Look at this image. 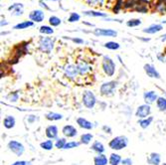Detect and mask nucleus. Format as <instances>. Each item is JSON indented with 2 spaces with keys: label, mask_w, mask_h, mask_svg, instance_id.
<instances>
[{
  "label": "nucleus",
  "mask_w": 166,
  "mask_h": 165,
  "mask_svg": "<svg viewBox=\"0 0 166 165\" xmlns=\"http://www.w3.org/2000/svg\"><path fill=\"white\" fill-rule=\"evenodd\" d=\"M105 47L108 50H118L121 45L117 42H113V41H110V42H106L105 44Z\"/></svg>",
  "instance_id": "f704fd0d"
},
{
  "label": "nucleus",
  "mask_w": 166,
  "mask_h": 165,
  "mask_svg": "<svg viewBox=\"0 0 166 165\" xmlns=\"http://www.w3.org/2000/svg\"><path fill=\"white\" fill-rule=\"evenodd\" d=\"M84 14L87 15V16H91V17H106V13L99 12V11H94V10L85 11Z\"/></svg>",
  "instance_id": "473e14b6"
},
{
  "label": "nucleus",
  "mask_w": 166,
  "mask_h": 165,
  "mask_svg": "<svg viewBox=\"0 0 166 165\" xmlns=\"http://www.w3.org/2000/svg\"><path fill=\"white\" fill-rule=\"evenodd\" d=\"M161 41H162V42L166 41V34H164V35H162V36H161Z\"/></svg>",
  "instance_id": "3c124183"
},
{
  "label": "nucleus",
  "mask_w": 166,
  "mask_h": 165,
  "mask_svg": "<svg viewBox=\"0 0 166 165\" xmlns=\"http://www.w3.org/2000/svg\"><path fill=\"white\" fill-rule=\"evenodd\" d=\"M62 133L64 134L66 137L73 138V137L77 136L78 130H77V128L75 126H73L71 125H65L62 128Z\"/></svg>",
  "instance_id": "9d476101"
},
{
  "label": "nucleus",
  "mask_w": 166,
  "mask_h": 165,
  "mask_svg": "<svg viewBox=\"0 0 166 165\" xmlns=\"http://www.w3.org/2000/svg\"><path fill=\"white\" fill-rule=\"evenodd\" d=\"M101 68L104 73L107 77H112L116 73V64H114L112 59H111L108 56L102 57V62H101Z\"/></svg>",
  "instance_id": "f03ea898"
},
{
  "label": "nucleus",
  "mask_w": 166,
  "mask_h": 165,
  "mask_svg": "<svg viewBox=\"0 0 166 165\" xmlns=\"http://www.w3.org/2000/svg\"><path fill=\"white\" fill-rule=\"evenodd\" d=\"M108 159L105 154H99L95 156L94 158V164L95 165H107Z\"/></svg>",
  "instance_id": "4be33fe9"
},
{
  "label": "nucleus",
  "mask_w": 166,
  "mask_h": 165,
  "mask_svg": "<svg viewBox=\"0 0 166 165\" xmlns=\"http://www.w3.org/2000/svg\"><path fill=\"white\" fill-rule=\"evenodd\" d=\"M144 72L149 78H154V79H160V74L157 72V70L154 68L150 64H145L144 65Z\"/></svg>",
  "instance_id": "f8f14e48"
},
{
  "label": "nucleus",
  "mask_w": 166,
  "mask_h": 165,
  "mask_svg": "<svg viewBox=\"0 0 166 165\" xmlns=\"http://www.w3.org/2000/svg\"><path fill=\"white\" fill-rule=\"evenodd\" d=\"M127 144H128V138L127 136H124V135H118V136L113 137L110 141L108 146L112 150H122L125 148Z\"/></svg>",
  "instance_id": "f257e3e1"
},
{
  "label": "nucleus",
  "mask_w": 166,
  "mask_h": 165,
  "mask_svg": "<svg viewBox=\"0 0 166 165\" xmlns=\"http://www.w3.org/2000/svg\"><path fill=\"white\" fill-rule=\"evenodd\" d=\"M156 9L159 11L160 13H165L166 12V5L163 3H161V4H158V6L156 7Z\"/></svg>",
  "instance_id": "ea45409f"
},
{
  "label": "nucleus",
  "mask_w": 166,
  "mask_h": 165,
  "mask_svg": "<svg viewBox=\"0 0 166 165\" xmlns=\"http://www.w3.org/2000/svg\"><path fill=\"white\" fill-rule=\"evenodd\" d=\"M77 69H78L79 75H86L88 72H90V70H91L89 65L84 61H81L77 64Z\"/></svg>",
  "instance_id": "aec40b11"
},
{
  "label": "nucleus",
  "mask_w": 166,
  "mask_h": 165,
  "mask_svg": "<svg viewBox=\"0 0 166 165\" xmlns=\"http://www.w3.org/2000/svg\"><path fill=\"white\" fill-rule=\"evenodd\" d=\"M7 24H8V22H6V20H2V21H1V26L7 25Z\"/></svg>",
  "instance_id": "8fccbe9b"
},
{
  "label": "nucleus",
  "mask_w": 166,
  "mask_h": 165,
  "mask_svg": "<svg viewBox=\"0 0 166 165\" xmlns=\"http://www.w3.org/2000/svg\"><path fill=\"white\" fill-rule=\"evenodd\" d=\"M82 101H83L84 105H85V107L87 108V109H93L95 105H96V96L94 95L93 92H91V91H85L84 93H83Z\"/></svg>",
  "instance_id": "20e7f679"
},
{
  "label": "nucleus",
  "mask_w": 166,
  "mask_h": 165,
  "mask_svg": "<svg viewBox=\"0 0 166 165\" xmlns=\"http://www.w3.org/2000/svg\"><path fill=\"white\" fill-rule=\"evenodd\" d=\"M136 10L138 11V12H142V13L147 12V8L144 6V5H140L139 7H137V8H136Z\"/></svg>",
  "instance_id": "37998d69"
},
{
  "label": "nucleus",
  "mask_w": 166,
  "mask_h": 165,
  "mask_svg": "<svg viewBox=\"0 0 166 165\" xmlns=\"http://www.w3.org/2000/svg\"><path fill=\"white\" fill-rule=\"evenodd\" d=\"M49 23L52 27H57L62 23V20L57 16H51L49 18Z\"/></svg>",
  "instance_id": "72a5a7b5"
},
{
  "label": "nucleus",
  "mask_w": 166,
  "mask_h": 165,
  "mask_svg": "<svg viewBox=\"0 0 166 165\" xmlns=\"http://www.w3.org/2000/svg\"><path fill=\"white\" fill-rule=\"evenodd\" d=\"M152 121H153V116H148L147 119H143V120H138V125L141 128L145 129L151 125Z\"/></svg>",
  "instance_id": "a878e982"
},
{
  "label": "nucleus",
  "mask_w": 166,
  "mask_h": 165,
  "mask_svg": "<svg viewBox=\"0 0 166 165\" xmlns=\"http://www.w3.org/2000/svg\"><path fill=\"white\" fill-rule=\"evenodd\" d=\"M156 105L160 110L166 111V98L159 97L156 101Z\"/></svg>",
  "instance_id": "cd10ccee"
},
{
  "label": "nucleus",
  "mask_w": 166,
  "mask_h": 165,
  "mask_svg": "<svg viewBox=\"0 0 166 165\" xmlns=\"http://www.w3.org/2000/svg\"><path fill=\"white\" fill-rule=\"evenodd\" d=\"M40 6H41V7H44V8H46V9H50V8L47 6V4H46L45 2H43L42 0H41V1H40Z\"/></svg>",
  "instance_id": "de8ad7c7"
},
{
  "label": "nucleus",
  "mask_w": 166,
  "mask_h": 165,
  "mask_svg": "<svg viewBox=\"0 0 166 165\" xmlns=\"http://www.w3.org/2000/svg\"><path fill=\"white\" fill-rule=\"evenodd\" d=\"M162 29H163V26L161 24H152L149 27L144 28L142 31H143L144 33H147V34H156V33L161 31Z\"/></svg>",
  "instance_id": "a211bd4d"
},
{
  "label": "nucleus",
  "mask_w": 166,
  "mask_h": 165,
  "mask_svg": "<svg viewBox=\"0 0 166 165\" xmlns=\"http://www.w3.org/2000/svg\"><path fill=\"white\" fill-rule=\"evenodd\" d=\"M46 119L48 120H51V121H55V120H60L63 119V114H57V113H48L46 114Z\"/></svg>",
  "instance_id": "bb28decb"
},
{
  "label": "nucleus",
  "mask_w": 166,
  "mask_h": 165,
  "mask_svg": "<svg viewBox=\"0 0 166 165\" xmlns=\"http://www.w3.org/2000/svg\"><path fill=\"white\" fill-rule=\"evenodd\" d=\"M54 142H53V140L52 139H48V140H45L44 142H41L40 143V147H41L42 149L44 150H52L53 149V147H54Z\"/></svg>",
  "instance_id": "393cba45"
},
{
  "label": "nucleus",
  "mask_w": 166,
  "mask_h": 165,
  "mask_svg": "<svg viewBox=\"0 0 166 165\" xmlns=\"http://www.w3.org/2000/svg\"><path fill=\"white\" fill-rule=\"evenodd\" d=\"M102 129H105V130H106V131H108V133H112V129L110 128V127H107V126H104L102 127Z\"/></svg>",
  "instance_id": "09e8293b"
},
{
  "label": "nucleus",
  "mask_w": 166,
  "mask_h": 165,
  "mask_svg": "<svg viewBox=\"0 0 166 165\" xmlns=\"http://www.w3.org/2000/svg\"><path fill=\"white\" fill-rule=\"evenodd\" d=\"M122 4H123V3H122V0H117V6L113 8V11H114V12H116V13H117V12H118L119 9L122 8Z\"/></svg>",
  "instance_id": "a19ab883"
},
{
  "label": "nucleus",
  "mask_w": 166,
  "mask_h": 165,
  "mask_svg": "<svg viewBox=\"0 0 166 165\" xmlns=\"http://www.w3.org/2000/svg\"><path fill=\"white\" fill-rule=\"evenodd\" d=\"M135 5H136V3H135L134 0H127V1H125L123 3V7L128 9V8H131V7L135 6Z\"/></svg>",
  "instance_id": "58836bf2"
},
{
  "label": "nucleus",
  "mask_w": 166,
  "mask_h": 165,
  "mask_svg": "<svg viewBox=\"0 0 166 165\" xmlns=\"http://www.w3.org/2000/svg\"><path fill=\"white\" fill-rule=\"evenodd\" d=\"M54 39L49 37H41L39 40V49L43 53H51L54 49Z\"/></svg>",
  "instance_id": "7ed1b4c3"
},
{
  "label": "nucleus",
  "mask_w": 166,
  "mask_h": 165,
  "mask_svg": "<svg viewBox=\"0 0 166 165\" xmlns=\"http://www.w3.org/2000/svg\"><path fill=\"white\" fill-rule=\"evenodd\" d=\"M122 161V156L117 154V153H112L110 155V158H108V163L111 165H118Z\"/></svg>",
  "instance_id": "5701e85b"
},
{
  "label": "nucleus",
  "mask_w": 166,
  "mask_h": 165,
  "mask_svg": "<svg viewBox=\"0 0 166 165\" xmlns=\"http://www.w3.org/2000/svg\"><path fill=\"white\" fill-rule=\"evenodd\" d=\"M81 142H78V141H68L65 148L64 149H73V148H76V147H79Z\"/></svg>",
  "instance_id": "c9c22d12"
},
{
  "label": "nucleus",
  "mask_w": 166,
  "mask_h": 165,
  "mask_svg": "<svg viewBox=\"0 0 166 165\" xmlns=\"http://www.w3.org/2000/svg\"><path fill=\"white\" fill-rule=\"evenodd\" d=\"M58 133H59V129L56 125H49L46 127L45 129V134L49 139H56L58 137Z\"/></svg>",
  "instance_id": "4468645a"
},
{
  "label": "nucleus",
  "mask_w": 166,
  "mask_h": 165,
  "mask_svg": "<svg viewBox=\"0 0 166 165\" xmlns=\"http://www.w3.org/2000/svg\"><path fill=\"white\" fill-rule=\"evenodd\" d=\"M147 162L151 165H159L160 162H161V156H160L159 153L152 152V153H150L149 157H148Z\"/></svg>",
  "instance_id": "6ab92c4d"
},
{
  "label": "nucleus",
  "mask_w": 166,
  "mask_h": 165,
  "mask_svg": "<svg viewBox=\"0 0 166 165\" xmlns=\"http://www.w3.org/2000/svg\"><path fill=\"white\" fill-rule=\"evenodd\" d=\"M91 150L96 152L98 154H104V152L106 150L104 144H102L101 141H95V142L91 144Z\"/></svg>",
  "instance_id": "412c9836"
},
{
  "label": "nucleus",
  "mask_w": 166,
  "mask_h": 165,
  "mask_svg": "<svg viewBox=\"0 0 166 165\" xmlns=\"http://www.w3.org/2000/svg\"><path fill=\"white\" fill-rule=\"evenodd\" d=\"M72 41H73V42H75V43H78V44H83L84 43V40L79 39V38H73Z\"/></svg>",
  "instance_id": "49530a36"
},
{
  "label": "nucleus",
  "mask_w": 166,
  "mask_h": 165,
  "mask_svg": "<svg viewBox=\"0 0 166 165\" xmlns=\"http://www.w3.org/2000/svg\"><path fill=\"white\" fill-rule=\"evenodd\" d=\"M140 24H141V20H139V19H130L127 23V25L128 27H137Z\"/></svg>",
  "instance_id": "e433bc0d"
},
{
  "label": "nucleus",
  "mask_w": 166,
  "mask_h": 165,
  "mask_svg": "<svg viewBox=\"0 0 166 165\" xmlns=\"http://www.w3.org/2000/svg\"><path fill=\"white\" fill-rule=\"evenodd\" d=\"M163 93H164V95H165V97H166V92H165V91H163Z\"/></svg>",
  "instance_id": "864d4df0"
},
{
  "label": "nucleus",
  "mask_w": 166,
  "mask_h": 165,
  "mask_svg": "<svg viewBox=\"0 0 166 165\" xmlns=\"http://www.w3.org/2000/svg\"><path fill=\"white\" fill-rule=\"evenodd\" d=\"M151 114V108L149 104H141L139 105L138 108H137L136 111H135V116L138 117V119H147L148 116H149V114Z\"/></svg>",
  "instance_id": "0eeeda50"
},
{
  "label": "nucleus",
  "mask_w": 166,
  "mask_h": 165,
  "mask_svg": "<svg viewBox=\"0 0 166 165\" xmlns=\"http://www.w3.org/2000/svg\"><path fill=\"white\" fill-rule=\"evenodd\" d=\"M76 121H77V125H78L80 127H81V128H83V129L91 130V129L94 127L93 123H91V121H89L88 120L84 119V117H78Z\"/></svg>",
  "instance_id": "2eb2a0df"
},
{
  "label": "nucleus",
  "mask_w": 166,
  "mask_h": 165,
  "mask_svg": "<svg viewBox=\"0 0 166 165\" xmlns=\"http://www.w3.org/2000/svg\"><path fill=\"white\" fill-rule=\"evenodd\" d=\"M28 163H29V162L24 161V160H20V161H16V162H14L12 165H28Z\"/></svg>",
  "instance_id": "a18cd8bd"
},
{
  "label": "nucleus",
  "mask_w": 166,
  "mask_h": 165,
  "mask_svg": "<svg viewBox=\"0 0 166 165\" xmlns=\"http://www.w3.org/2000/svg\"><path fill=\"white\" fill-rule=\"evenodd\" d=\"M80 15L79 14H77V13H75V12H73V13H71V15H70V17H69V19H68V21L70 22V23H74V22H78L79 20H80Z\"/></svg>",
  "instance_id": "4c0bfd02"
},
{
  "label": "nucleus",
  "mask_w": 166,
  "mask_h": 165,
  "mask_svg": "<svg viewBox=\"0 0 166 165\" xmlns=\"http://www.w3.org/2000/svg\"><path fill=\"white\" fill-rule=\"evenodd\" d=\"M16 125V120L13 115H6L3 120V125L5 128L11 129L13 128Z\"/></svg>",
  "instance_id": "dca6fc26"
},
{
  "label": "nucleus",
  "mask_w": 166,
  "mask_h": 165,
  "mask_svg": "<svg viewBox=\"0 0 166 165\" xmlns=\"http://www.w3.org/2000/svg\"><path fill=\"white\" fill-rule=\"evenodd\" d=\"M42 1H43V0H42ZM50 1H58V0H50Z\"/></svg>",
  "instance_id": "603ef678"
},
{
  "label": "nucleus",
  "mask_w": 166,
  "mask_h": 165,
  "mask_svg": "<svg viewBox=\"0 0 166 165\" xmlns=\"http://www.w3.org/2000/svg\"><path fill=\"white\" fill-rule=\"evenodd\" d=\"M8 98H10L11 102H17V99H18V95H17V93H14V95L12 96V93H11Z\"/></svg>",
  "instance_id": "c03bdc74"
},
{
  "label": "nucleus",
  "mask_w": 166,
  "mask_h": 165,
  "mask_svg": "<svg viewBox=\"0 0 166 165\" xmlns=\"http://www.w3.org/2000/svg\"><path fill=\"white\" fill-rule=\"evenodd\" d=\"M161 165H166V163H163V164H161Z\"/></svg>",
  "instance_id": "5fc2aeb1"
},
{
  "label": "nucleus",
  "mask_w": 166,
  "mask_h": 165,
  "mask_svg": "<svg viewBox=\"0 0 166 165\" xmlns=\"http://www.w3.org/2000/svg\"><path fill=\"white\" fill-rule=\"evenodd\" d=\"M39 31L41 34H44V35H52L54 33V29L52 27H50V26H41L39 29Z\"/></svg>",
  "instance_id": "2f4dec72"
},
{
  "label": "nucleus",
  "mask_w": 166,
  "mask_h": 165,
  "mask_svg": "<svg viewBox=\"0 0 166 165\" xmlns=\"http://www.w3.org/2000/svg\"><path fill=\"white\" fill-rule=\"evenodd\" d=\"M33 25H34V22H32V21H23L21 23L16 24L13 27V29H15V30H22V29H26V28L32 27Z\"/></svg>",
  "instance_id": "b1692460"
},
{
  "label": "nucleus",
  "mask_w": 166,
  "mask_h": 165,
  "mask_svg": "<svg viewBox=\"0 0 166 165\" xmlns=\"http://www.w3.org/2000/svg\"><path fill=\"white\" fill-rule=\"evenodd\" d=\"M117 82L116 81H110V82H104L101 88H100V92H101V96H112L114 90H116L117 88Z\"/></svg>",
  "instance_id": "39448f33"
},
{
  "label": "nucleus",
  "mask_w": 166,
  "mask_h": 165,
  "mask_svg": "<svg viewBox=\"0 0 166 165\" xmlns=\"http://www.w3.org/2000/svg\"><path fill=\"white\" fill-rule=\"evenodd\" d=\"M93 134L91 133H84L81 135V143L87 145L89 143H91V141L93 140Z\"/></svg>",
  "instance_id": "c85d7f7f"
},
{
  "label": "nucleus",
  "mask_w": 166,
  "mask_h": 165,
  "mask_svg": "<svg viewBox=\"0 0 166 165\" xmlns=\"http://www.w3.org/2000/svg\"><path fill=\"white\" fill-rule=\"evenodd\" d=\"M45 18V14L42 10L40 9H36V10H33L30 12L29 14V19L32 21V22H37V23H40L42 22Z\"/></svg>",
  "instance_id": "1a4fd4ad"
},
{
  "label": "nucleus",
  "mask_w": 166,
  "mask_h": 165,
  "mask_svg": "<svg viewBox=\"0 0 166 165\" xmlns=\"http://www.w3.org/2000/svg\"><path fill=\"white\" fill-rule=\"evenodd\" d=\"M7 146H8L9 150L12 151L14 154L17 155V156H21L23 153H24V151H25L24 145H23L21 142H19V141H17V140H11V141H9Z\"/></svg>",
  "instance_id": "423d86ee"
},
{
  "label": "nucleus",
  "mask_w": 166,
  "mask_h": 165,
  "mask_svg": "<svg viewBox=\"0 0 166 165\" xmlns=\"http://www.w3.org/2000/svg\"><path fill=\"white\" fill-rule=\"evenodd\" d=\"M132 160H131L130 158H125V159H122V165H132Z\"/></svg>",
  "instance_id": "79ce46f5"
},
{
  "label": "nucleus",
  "mask_w": 166,
  "mask_h": 165,
  "mask_svg": "<svg viewBox=\"0 0 166 165\" xmlns=\"http://www.w3.org/2000/svg\"><path fill=\"white\" fill-rule=\"evenodd\" d=\"M64 71H65L66 76L70 79L76 78V76L79 74L78 69H77V65H74V64H68L65 67Z\"/></svg>",
  "instance_id": "ddd939ff"
},
{
  "label": "nucleus",
  "mask_w": 166,
  "mask_h": 165,
  "mask_svg": "<svg viewBox=\"0 0 166 165\" xmlns=\"http://www.w3.org/2000/svg\"><path fill=\"white\" fill-rule=\"evenodd\" d=\"M106 0H86V2L91 7H101Z\"/></svg>",
  "instance_id": "c756f323"
},
{
  "label": "nucleus",
  "mask_w": 166,
  "mask_h": 165,
  "mask_svg": "<svg viewBox=\"0 0 166 165\" xmlns=\"http://www.w3.org/2000/svg\"><path fill=\"white\" fill-rule=\"evenodd\" d=\"M66 144H67V140H66V138H64V137L57 138L56 142H55L56 148H58V149H64L65 146H66Z\"/></svg>",
  "instance_id": "7c9ffc66"
},
{
  "label": "nucleus",
  "mask_w": 166,
  "mask_h": 165,
  "mask_svg": "<svg viewBox=\"0 0 166 165\" xmlns=\"http://www.w3.org/2000/svg\"><path fill=\"white\" fill-rule=\"evenodd\" d=\"M28 165H31V163H28Z\"/></svg>",
  "instance_id": "6e6d98bb"
},
{
  "label": "nucleus",
  "mask_w": 166,
  "mask_h": 165,
  "mask_svg": "<svg viewBox=\"0 0 166 165\" xmlns=\"http://www.w3.org/2000/svg\"><path fill=\"white\" fill-rule=\"evenodd\" d=\"M9 11H11V14L13 16H20L23 14V4L21 3H15L13 4L12 6H10L8 8Z\"/></svg>",
  "instance_id": "f3484780"
},
{
  "label": "nucleus",
  "mask_w": 166,
  "mask_h": 165,
  "mask_svg": "<svg viewBox=\"0 0 166 165\" xmlns=\"http://www.w3.org/2000/svg\"><path fill=\"white\" fill-rule=\"evenodd\" d=\"M94 34L96 36H102V37H116L117 36V32L112 30V29H102L98 28L95 29Z\"/></svg>",
  "instance_id": "6e6552de"
},
{
  "label": "nucleus",
  "mask_w": 166,
  "mask_h": 165,
  "mask_svg": "<svg viewBox=\"0 0 166 165\" xmlns=\"http://www.w3.org/2000/svg\"><path fill=\"white\" fill-rule=\"evenodd\" d=\"M159 97L157 96V93L154 92V91H148V92H144L143 93V99H144V102L146 104H154L156 101H157V98Z\"/></svg>",
  "instance_id": "9b49d317"
}]
</instances>
